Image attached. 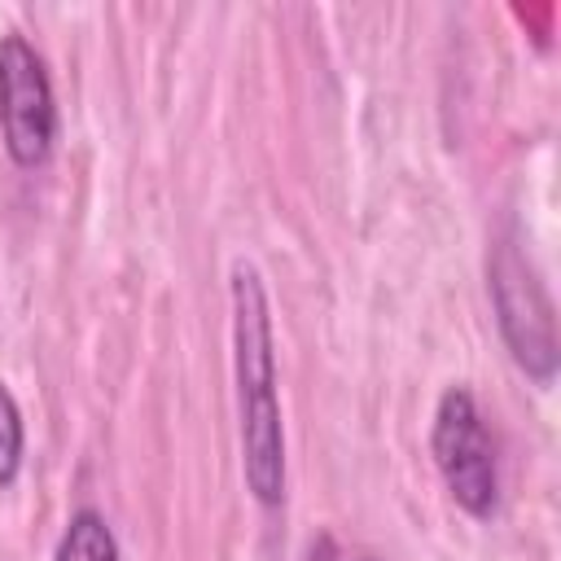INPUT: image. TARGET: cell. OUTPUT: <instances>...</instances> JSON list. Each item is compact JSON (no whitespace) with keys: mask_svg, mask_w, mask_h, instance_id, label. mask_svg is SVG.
Returning <instances> with one entry per match:
<instances>
[{"mask_svg":"<svg viewBox=\"0 0 561 561\" xmlns=\"http://www.w3.org/2000/svg\"><path fill=\"white\" fill-rule=\"evenodd\" d=\"M232 364L241 412V473L263 508L285 500V425L276 403L272 307L254 263H232Z\"/></svg>","mask_w":561,"mask_h":561,"instance_id":"6da1fadb","label":"cell"},{"mask_svg":"<svg viewBox=\"0 0 561 561\" xmlns=\"http://www.w3.org/2000/svg\"><path fill=\"white\" fill-rule=\"evenodd\" d=\"M486 289H491V307H495V324L500 337L513 355V364L548 386L557 377V333H552V302L548 289L530 263V254L522 250V232L517 224H504V232L491 245L486 259Z\"/></svg>","mask_w":561,"mask_h":561,"instance_id":"7a4b0ae2","label":"cell"},{"mask_svg":"<svg viewBox=\"0 0 561 561\" xmlns=\"http://www.w3.org/2000/svg\"><path fill=\"white\" fill-rule=\"evenodd\" d=\"M430 451L443 473V486L469 517H491L500 504V469L486 421L465 386H447L434 408Z\"/></svg>","mask_w":561,"mask_h":561,"instance_id":"3957f363","label":"cell"},{"mask_svg":"<svg viewBox=\"0 0 561 561\" xmlns=\"http://www.w3.org/2000/svg\"><path fill=\"white\" fill-rule=\"evenodd\" d=\"M0 136L18 167H44L57 140V101L44 57L26 35H0Z\"/></svg>","mask_w":561,"mask_h":561,"instance_id":"277c9868","label":"cell"},{"mask_svg":"<svg viewBox=\"0 0 561 561\" xmlns=\"http://www.w3.org/2000/svg\"><path fill=\"white\" fill-rule=\"evenodd\" d=\"M53 561H118V539L96 508H79L70 513Z\"/></svg>","mask_w":561,"mask_h":561,"instance_id":"5b68a950","label":"cell"},{"mask_svg":"<svg viewBox=\"0 0 561 561\" xmlns=\"http://www.w3.org/2000/svg\"><path fill=\"white\" fill-rule=\"evenodd\" d=\"M22 443H26V430H22L18 399L0 381V486H13V478L22 469Z\"/></svg>","mask_w":561,"mask_h":561,"instance_id":"8992f818","label":"cell"},{"mask_svg":"<svg viewBox=\"0 0 561 561\" xmlns=\"http://www.w3.org/2000/svg\"><path fill=\"white\" fill-rule=\"evenodd\" d=\"M307 561H377V557L355 543H342L337 535H316L307 548Z\"/></svg>","mask_w":561,"mask_h":561,"instance_id":"52a82bcc","label":"cell"}]
</instances>
